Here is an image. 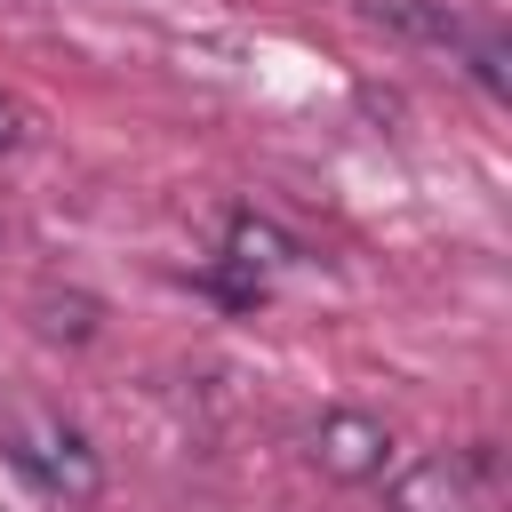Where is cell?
<instances>
[{"label": "cell", "instance_id": "7a4b0ae2", "mask_svg": "<svg viewBox=\"0 0 512 512\" xmlns=\"http://www.w3.org/2000/svg\"><path fill=\"white\" fill-rule=\"evenodd\" d=\"M8 456H16V472L32 480V488H48V496H96V448L72 432V424H24L16 440H8Z\"/></svg>", "mask_w": 512, "mask_h": 512}, {"label": "cell", "instance_id": "8992f818", "mask_svg": "<svg viewBox=\"0 0 512 512\" xmlns=\"http://www.w3.org/2000/svg\"><path fill=\"white\" fill-rule=\"evenodd\" d=\"M144 8H160V0H144ZM192 8H200V0H192Z\"/></svg>", "mask_w": 512, "mask_h": 512}, {"label": "cell", "instance_id": "3957f363", "mask_svg": "<svg viewBox=\"0 0 512 512\" xmlns=\"http://www.w3.org/2000/svg\"><path fill=\"white\" fill-rule=\"evenodd\" d=\"M312 456H320V472H336V480H376V472H384V456H392V432H384L376 416L336 408V416H320Z\"/></svg>", "mask_w": 512, "mask_h": 512}, {"label": "cell", "instance_id": "5b68a950", "mask_svg": "<svg viewBox=\"0 0 512 512\" xmlns=\"http://www.w3.org/2000/svg\"><path fill=\"white\" fill-rule=\"evenodd\" d=\"M16 136H24V112H16V96H0V152H16Z\"/></svg>", "mask_w": 512, "mask_h": 512}, {"label": "cell", "instance_id": "6da1fadb", "mask_svg": "<svg viewBox=\"0 0 512 512\" xmlns=\"http://www.w3.org/2000/svg\"><path fill=\"white\" fill-rule=\"evenodd\" d=\"M376 32H392V40H424V48H464L472 56V72L488 80V96H504L512 80H504V48L496 40H480L448 0H352Z\"/></svg>", "mask_w": 512, "mask_h": 512}, {"label": "cell", "instance_id": "277c9868", "mask_svg": "<svg viewBox=\"0 0 512 512\" xmlns=\"http://www.w3.org/2000/svg\"><path fill=\"white\" fill-rule=\"evenodd\" d=\"M384 504H392V512H464V472H456L448 456H424L416 472L392 480Z\"/></svg>", "mask_w": 512, "mask_h": 512}]
</instances>
